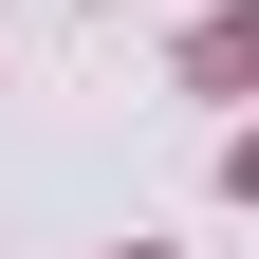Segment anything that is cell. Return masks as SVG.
<instances>
[{
    "mask_svg": "<svg viewBox=\"0 0 259 259\" xmlns=\"http://www.w3.org/2000/svg\"><path fill=\"white\" fill-rule=\"evenodd\" d=\"M185 74H204V93H222V74H259V0H241V19H204V56H185Z\"/></svg>",
    "mask_w": 259,
    "mask_h": 259,
    "instance_id": "obj_1",
    "label": "cell"
}]
</instances>
